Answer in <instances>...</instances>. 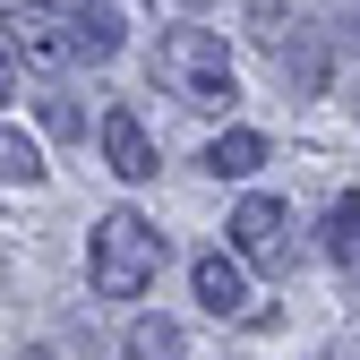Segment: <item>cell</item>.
<instances>
[{
  "label": "cell",
  "instance_id": "obj_10",
  "mask_svg": "<svg viewBox=\"0 0 360 360\" xmlns=\"http://www.w3.org/2000/svg\"><path fill=\"white\" fill-rule=\"evenodd\" d=\"M326 257L343 266V275H360V198H335V214H326Z\"/></svg>",
  "mask_w": 360,
  "mask_h": 360
},
{
  "label": "cell",
  "instance_id": "obj_2",
  "mask_svg": "<svg viewBox=\"0 0 360 360\" xmlns=\"http://www.w3.org/2000/svg\"><path fill=\"white\" fill-rule=\"evenodd\" d=\"M155 77H163V95L189 103V112H223V103L240 95L232 52H223V34H206V26H172L155 43Z\"/></svg>",
  "mask_w": 360,
  "mask_h": 360
},
{
  "label": "cell",
  "instance_id": "obj_16",
  "mask_svg": "<svg viewBox=\"0 0 360 360\" xmlns=\"http://www.w3.org/2000/svg\"><path fill=\"white\" fill-rule=\"evenodd\" d=\"M172 9H206V0H172Z\"/></svg>",
  "mask_w": 360,
  "mask_h": 360
},
{
  "label": "cell",
  "instance_id": "obj_4",
  "mask_svg": "<svg viewBox=\"0 0 360 360\" xmlns=\"http://www.w3.org/2000/svg\"><path fill=\"white\" fill-rule=\"evenodd\" d=\"M189 283H198V300L214 309V318L266 326V309H257V292H249V257H240V249H206V257L189 266Z\"/></svg>",
  "mask_w": 360,
  "mask_h": 360
},
{
  "label": "cell",
  "instance_id": "obj_8",
  "mask_svg": "<svg viewBox=\"0 0 360 360\" xmlns=\"http://www.w3.org/2000/svg\"><path fill=\"white\" fill-rule=\"evenodd\" d=\"M275 77H283V95H318V86H326V43L318 34H292L275 52Z\"/></svg>",
  "mask_w": 360,
  "mask_h": 360
},
{
  "label": "cell",
  "instance_id": "obj_7",
  "mask_svg": "<svg viewBox=\"0 0 360 360\" xmlns=\"http://www.w3.org/2000/svg\"><path fill=\"white\" fill-rule=\"evenodd\" d=\"M214 180H249L257 163H266V138L257 129H223V138H206V155H198Z\"/></svg>",
  "mask_w": 360,
  "mask_h": 360
},
{
  "label": "cell",
  "instance_id": "obj_13",
  "mask_svg": "<svg viewBox=\"0 0 360 360\" xmlns=\"http://www.w3.org/2000/svg\"><path fill=\"white\" fill-rule=\"evenodd\" d=\"M43 129H60V138H77L86 120H77V103H69V95H43Z\"/></svg>",
  "mask_w": 360,
  "mask_h": 360
},
{
  "label": "cell",
  "instance_id": "obj_3",
  "mask_svg": "<svg viewBox=\"0 0 360 360\" xmlns=\"http://www.w3.org/2000/svg\"><path fill=\"white\" fill-rule=\"evenodd\" d=\"M232 249L257 275H292V206L283 198H240L232 206Z\"/></svg>",
  "mask_w": 360,
  "mask_h": 360
},
{
  "label": "cell",
  "instance_id": "obj_15",
  "mask_svg": "<svg viewBox=\"0 0 360 360\" xmlns=\"http://www.w3.org/2000/svg\"><path fill=\"white\" fill-rule=\"evenodd\" d=\"M9 9H69V0H9Z\"/></svg>",
  "mask_w": 360,
  "mask_h": 360
},
{
  "label": "cell",
  "instance_id": "obj_6",
  "mask_svg": "<svg viewBox=\"0 0 360 360\" xmlns=\"http://www.w3.org/2000/svg\"><path fill=\"white\" fill-rule=\"evenodd\" d=\"M69 52L86 69H103L120 52V9H103V0H86V9H69Z\"/></svg>",
  "mask_w": 360,
  "mask_h": 360
},
{
  "label": "cell",
  "instance_id": "obj_9",
  "mask_svg": "<svg viewBox=\"0 0 360 360\" xmlns=\"http://www.w3.org/2000/svg\"><path fill=\"white\" fill-rule=\"evenodd\" d=\"M180 352H189V335H180L172 318H138L129 343H120V360H180Z\"/></svg>",
  "mask_w": 360,
  "mask_h": 360
},
{
  "label": "cell",
  "instance_id": "obj_5",
  "mask_svg": "<svg viewBox=\"0 0 360 360\" xmlns=\"http://www.w3.org/2000/svg\"><path fill=\"white\" fill-rule=\"evenodd\" d=\"M103 163H112L120 180H155V138H146V120L129 112V103L103 112Z\"/></svg>",
  "mask_w": 360,
  "mask_h": 360
},
{
  "label": "cell",
  "instance_id": "obj_1",
  "mask_svg": "<svg viewBox=\"0 0 360 360\" xmlns=\"http://www.w3.org/2000/svg\"><path fill=\"white\" fill-rule=\"evenodd\" d=\"M155 275H163V232L138 206H112L86 240V283L103 300H138V292H155Z\"/></svg>",
  "mask_w": 360,
  "mask_h": 360
},
{
  "label": "cell",
  "instance_id": "obj_12",
  "mask_svg": "<svg viewBox=\"0 0 360 360\" xmlns=\"http://www.w3.org/2000/svg\"><path fill=\"white\" fill-rule=\"evenodd\" d=\"M0 172H9V189H43V155H34V138H18V120L0 138Z\"/></svg>",
  "mask_w": 360,
  "mask_h": 360
},
{
  "label": "cell",
  "instance_id": "obj_11",
  "mask_svg": "<svg viewBox=\"0 0 360 360\" xmlns=\"http://www.w3.org/2000/svg\"><path fill=\"white\" fill-rule=\"evenodd\" d=\"M249 34L266 43V52H283L292 34H309V18H300V9H283V0H249Z\"/></svg>",
  "mask_w": 360,
  "mask_h": 360
},
{
  "label": "cell",
  "instance_id": "obj_14",
  "mask_svg": "<svg viewBox=\"0 0 360 360\" xmlns=\"http://www.w3.org/2000/svg\"><path fill=\"white\" fill-rule=\"evenodd\" d=\"M18 360H60V352H52V343H26V352H18Z\"/></svg>",
  "mask_w": 360,
  "mask_h": 360
}]
</instances>
